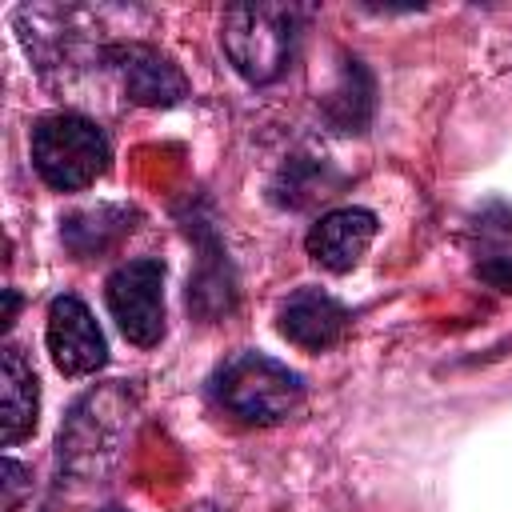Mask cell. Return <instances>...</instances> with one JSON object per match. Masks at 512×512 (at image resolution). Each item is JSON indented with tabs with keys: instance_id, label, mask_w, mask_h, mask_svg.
I'll use <instances>...</instances> for the list:
<instances>
[{
	"instance_id": "cell-1",
	"label": "cell",
	"mask_w": 512,
	"mask_h": 512,
	"mask_svg": "<svg viewBox=\"0 0 512 512\" xmlns=\"http://www.w3.org/2000/svg\"><path fill=\"white\" fill-rule=\"evenodd\" d=\"M300 12L288 4H232L220 24L228 64L248 84H272L296 56Z\"/></svg>"
},
{
	"instance_id": "cell-15",
	"label": "cell",
	"mask_w": 512,
	"mask_h": 512,
	"mask_svg": "<svg viewBox=\"0 0 512 512\" xmlns=\"http://www.w3.org/2000/svg\"><path fill=\"white\" fill-rule=\"evenodd\" d=\"M28 488H32V468L20 460H4V512H16Z\"/></svg>"
},
{
	"instance_id": "cell-10",
	"label": "cell",
	"mask_w": 512,
	"mask_h": 512,
	"mask_svg": "<svg viewBox=\"0 0 512 512\" xmlns=\"http://www.w3.org/2000/svg\"><path fill=\"white\" fill-rule=\"evenodd\" d=\"M188 232L200 244V264H196V276L188 280V308L196 316H204V320H216V316L232 312V304H236V276H232L224 244H220V236H216V228L208 220L192 216Z\"/></svg>"
},
{
	"instance_id": "cell-2",
	"label": "cell",
	"mask_w": 512,
	"mask_h": 512,
	"mask_svg": "<svg viewBox=\"0 0 512 512\" xmlns=\"http://www.w3.org/2000/svg\"><path fill=\"white\" fill-rule=\"evenodd\" d=\"M208 392L224 412L248 424H280L304 404V380L264 352L228 356L212 372Z\"/></svg>"
},
{
	"instance_id": "cell-3",
	"label": "cell",
	"mask_w": 512,
	"mask_h": 512,
	"mask_svg": "<svg viewBox=\"0 0 512 512\" xmlns=\"http://www.w3.org/2000/svg\"><path fill=\"white\" fill-rule=\"evenodd\" d=\"M32 164L56 192L96 184L112 164L108 132L80 112H48L32 124Z\"/></svg>"
},
{
	"instance_id": "cell-11",
	"label": "cell",
	"mask_w": 512,
	"mask_h": 512,
	"mask_svg": "<svg viewBox=\"0 0 512 512\" xmlns=\"http://www.w3.org/2000/svg\"><path fill=\"white\" fill-rule=\"evenodd\" d=\"M132 228H136V208H128V204H92V208L68 212L60 220V240L76 260H96V256L112 252Z\"/></svg>"
},
{
	"instance_id": "cell-13",
	"label": "cell",
	"mask_w": 512,
	"mask_h": 512,
	"mask_svg": "<svg viewBox=\"0 0 512 512\" xmlns=\"http://www.w3.org/2000/svg\"><path fill=\"white\" fill-rule=\"evenodd\" d=\"M40 412V380L28 364V356L16 344H4V400H0V428L4 444H20L36 432Z\"/></svg>"
},
{
	"instance_id": "cell-17",
	"label": "cell",
	"mask_w": 512,
	"mask_h": 512,
	"mask_svg": "<svg viewBox=\"0 0 512 512\" xmlns=\"http://www.w3.org/2000/svg\"><path fill=\"white\" fill-rule=\"evenodd\" d=\"M104 512H124V508H104Z\"/></svg>"
},
{
	"instance_id": "cell-7",
	"label": "cell",
	"mask_w": 512,
	"mask_h": 512,
	"mask_svg": "<svg viewBox=\"0 0 512 512\" xmlns=\"http://www.w3.org/2000/svg\"><path fill=\"white\" fill-rule=\"evenodd\" d=\"M44 340H48V356L52 364L64 372V376H92L104 368L108 360V344H104V332L96 324V316L88 312V304L72 292L56 296L48 304V328H44Z\"/></svg>"
},
{
	"instance_id": "cell-8",
	"label": "cell",
	"mask_w": 512,
	"mask_h": 512,
	"mask_svg": "<svg viewBox=\"0 0 512 512\" xmlns=\"http://www.w3.org/2000/svg\"><path fill=\"white\" fill-rule=\"evenodd\" d=\"M348 324H352L348 308H344L336 296L320 292V288H296V292L280 304V312H276L280 336H284L288 344L304 348V352H328L332 344L344 340Z\"/></svg>"
},
{
	"instance_id": "cell-6",
	"label": "cell",
	"mask_w": 512,
	"mask_h": 512,
	"mask_svg": "<svg viewBox=\"0 0 512 512\" xmlns=\"http://www.w3.org/2000/svg\"><path fill=\"white\" fill-rule=\"evenodd\" d=\"M96 60L116 72L124 96L132 104H144V108H172L188 96V76L180 72V64L160 52L156 44L148 40H112V44H100L96 48Z\"/></svg>"
},
{
	"instance_id": "cell-14",
	"label": "cell",
	"mask_w": 512,
	"mask_h": 512,
	"mask_svg": "<svg viewBox=\"0 0 512 512\" xmlns=\"http://www.w3.org/2000/svg\"><path fill=\"white\" fill-rule=\"evenodd\" d=\"M328 180H332V172H328L324 160H316V156H296V160H288V164L276 172V180L268 184V196H272L276 204H284V208H304V204H312L316 196H328Z\"/></svg>"
},
{
	"instance_id": "cell-4",
	"label": "cell",
	"mask_w": 512,
	"mask_h": 512,
	"mask_svg": "<svg viewBox=\"0 0 512 512\" xmlns=\"http://www.w3.org/2000/svg\"><path fill=\"white\" fill-rule=\"evenodd\" d=\"M104 300L124 340H132L136 348H152L164 340V260L136 256L120 264L104 280Z\"/></svg>"
},
{
	"instance_id": "cell-5",
	"label": "cell",
	"mask_w": 512,
	"mask_h": 512,
	"mask_svg": "<svg viewBox=\"0 0 512 512\" xmlns=\"http://www.w3.org/2000/svg\"><path fill=\"white\" fill-rule=\"evenodd\" d=\"M124 392L120 388H104V392H88L64 420L60 428V464L68 472L92 476L104 472L108 460L120 452V436H124Z\"/></svg>"
},
{
	"instance_id": "cell-16",
	"label": "cell",
	"mask_w": 512,
	"mask_h": 512,
	"mask_svg": "<svg viewBox=\"0 0 512 512\" xmlns=\"http://www.w3.org/2000/svg\"><path fill=\"white\" fill-rule=\"evenodd\" d=\"M476 276L496 288V292H512V252H500V256H484L476 264Z\"/></svg>"
},
{
	"instance_id": "cell-12",
	"label": "cell",
	"mask_w": 512,
	"mask_h": 512,
	"mask_svg": "<svg viewBox=\"0 0 512 512\" xmlns=\"http://www.w3.org/2000/svg\"><path fill=\"white\" fill-rule=\"evenodd\" d=\"M372 112H376V84H372V72H368L356 56H344L340 68H336L332 88L320 96V116H324L336 132H364V128L372 124Z\"/></svg>"
},
{
	"instance_id": "cell-9",
	"label": "cell",
	"mask_w": 512,
	"mask_h": 512,
	"mask_svg": "<svg viewBox=\"0 0 512 512\" xmlns=\"http://www.w3.org/2000/svg\"><path fill=\"white\" fill-rule=\"evenodd\" d=\"M372 236H376V212L348 204V208L324 212L308 228L304 248L312 256V264H320V268H328V272H352L360 264V256L368 252Z\"/></svg>"
}]
</instances>
